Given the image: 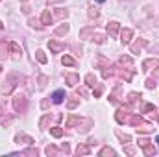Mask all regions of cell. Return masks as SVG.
<instances>
[{"label":"cell","instance_id":"6da1fadb","mask_svg":"<svg viewBox=\"0 0 159 157\" xmlns=\"http://www.w3.org/2000/svg\"><path fill=\"white\" fill-rule=\"evenodd\" d=\"M139 146L144 150V154H146V155H156V148L150 144V141H148V139H144V137H143V139H139Z\"/></svg>","mask_w":159,"mask_h":157},{"label":"cell","instance_id":"7a4b0ae2","mask_svg":"<svg viewBox=\"0 0 159 157\" xmlns=\"http://www.w3.org/2000/svg\"><path fill=\"white\" fill-rule=\"evenodd\" d=\"M13 105H15V109H17L19 113H22V111L26 109V105H28V102H26V98H24V96H20V94H17V96L13 98Z\"/></svg>","mask_w":159,"mask_h":157},{"label":"cell","instance_id":"3957f363","mask_svg":"<svg viewBox=\"0 0 159 157\" xmlns=\"http://www.w3.org/2000/svg\"><path fill=\"white\" fill-rule=\"evenodd\" d=\"M48 48H50V52L57 54V52H63L65 50V44L63 43H57V41H48Z\"/></svg>","mask_w":159,"mask_h":157},{"label":"cell","instance_id":"277c9868","mask_svg":"<svg viewBox=\"0 0 159 157\" xmlns=\"http://www.w3.org/2000/svg\"><path fill=\"white\" fill-rule=\"evenodd\" d=\"M135 128H137V131H141V133H152V131H154V126L148 124V122H144V120H143L141 124H137Z\"/></svg>","mask_w":159,"mask_h":157},{"label":"cell","instance_id":"5b68a950","mask_svg":"<svg viewBox=\"0 0 159 157\" xmlns=\"http://www.w3.org/2000/svg\"><path fill=\"white\" fill-rule=\"evenodd\" d=\"M159 67V59H146L143 63V70H152V69H157Z\"/></svg>","mask_w":159,"mask_h":157},{"label":"cell","instance_id":"8992f818","mask_svg":"<svg viewBox=\"0 0 159 157\" xmlns=\"http://www.w3.org/2000/svg\"><path fill=\"white\" fill-rule=\"evenodd\" d=\"M131 35H133V32H131L129 28H124V30L120 32V41H122L124 44H128V43L131 41Z\"/></svg>","mask_w":159,"mask_h":157},{"label":"cell","instance_id":"52a82bcc","mask_svg":"<svg viewBox=\"0 0 159 157\" xmlns=\"http://www.w3.org/2000/svg\"><path fill=\"white\" fill-rule=\"evenodd\" d=\"M65 81H67L70 87H74V85L80 83V76L78 74H67V76H65Z\"/></svg>","mask_w":159,"mask_h":157},{"label":"cell","instance_id":"ba28073f","mask_svg":"<svg viewBox=\"0 0 159 157\" xmlns=\"http://www.w3.org/2000/svg\"><path fill=\"white\" fill-rule=\"evenodd\" d=\"M63 98H65V91H56V92L52 94V102H54V104H61Z\"/></svg>","mask_w":159,"mask_h":157},{"label":"cell","instance_id":"9c48e42d","mask_svg":"<svg viewBox=\"0 0 159 157\" xmlns=\"http://www.w3.org/2000/svg\"><path fill=\"white\" fill-rule=\"evenodd\" d=\"M117 32H119V22H109V24H107V34H109L111 37H115Z\"/></svg>","mask_w":159,"mask_h":157},{"label":"cell","instance_id":"30bf717a","mask_svg":"<svg viewBox=\"0 0 159 157\" xmlns=\"http://www.w3.org/2000/svg\"><path fill=\"white\" fill-rule=\"evenodd\" d=\"M7 46H9V50L13 52V56H15V57H20V54H22V50H20V46H19L17 43H9Z\"/></svg>","mask_w":159,"mask_h":157},{"label":"cell","instance_id":"8fae6325","mask_svg":"<svg viewBox=\"0 0 159 157\" xmlns=\"http://www.w3.org/2000/svg\"><path fill=\"white\" fill-rule=\"evenodd\" d=\"M41 22H43V24H50V22H52V15H50L48 9L43 11V15H41Z\"/></svg>","mask_w":159,"mask_h":157},{"label":"cell","instance_id":"7c38bea8","mask_svg":"<svg viewBox=\"0 0 159 157\" xmlns=\"http://www.w3.org/2000/svg\"><path fill=\"white\" fill-rule=\"evenodd\" d=\"M146 44H148V43H146V41H144V39L137 41V43H135V44H133V46H131V52H133V54H135V52H139V50H141V48H144V46H146Z\"/></svg>","mask_w":159,"mask_h":157},{"label":"cell","instance_id":"4fadbf2b","mask_svg":"<svg viewBox=\"0 0 159 157\" xmlns=\"http://www.w3.org/2000/svg\"><path fill=\"white\" fill-rule=\"evenodd\" d=\"M81 122H83V118H81V117H70L69 120H67V126H69V128H72L74 124H78V126H80Z\"/></svg>","mask_w":159,"mask_h":157},{"label":"cell","instance_id":"5bb4252c","mask_svg":"<svg viewBox=\"0 0 159 157\" xmlns=\"http://www.w3.org/2000/svg\"><path fill=\"white\" fill-rule=\"evenodd\" d=\"M61 63L67 65V67H74V65H76V61H74L70 56H63V57H61Z\"/></svg>","mask_w":159,"mask_h":157},{"label":"cell","instance_id":"9a60e30c","mask_svg":"<svg viewBox=\"0 0 159 157\" xmlns=\"http://www.w3.org/2000/svg\"><path fill=\"white\" fill-rule=\"evenodd\" d=\"M15 141H17V142H19V141H24L26 144H34V139H32V137H28V135H22V133H20V135H17V137H15Z\"/></svg>","mask_w":159,"mask_h":157},{"label":"cell","instance_id":"2e32d148","mask_svg":"<svg viewBox=\"0 0 159 157\" xmlns=\"http://www.w3.org/2000/svg\"><path fill=\"white\" fill-rule=\"evenodd\" d=\"M35 57H37V61H39V63H46V61H48V57L44 56V52H43V50H37V52H35Z\"/></svg>","mask_w":159,"mask_h":157},{"label":"cell","instance_id":"e0dca14e","mask_svg":"<svg viewBox=\"0 0 159 157\" xmlns=\"http://www.w3.org/2000/svg\"><path fill=\"white\" fill-rule=\"evenodd\" d=\"M50 133H52V137H56V139L63 137V129H61V128H52V129H50Z\"/></svg>","mask_w":159,"mask_h":157},{"label":"cell","instance_id":"ac0fdd59","mask_svg":"<svg viewBox=\"0 0 159 157\" xmlns=\"http://www.w3.org/2000/svg\"><path fill=\"white\" fill-rule=\"evenodd\" d=\"M85 83H87L89 87H94V85H96V78H94L93 74H87V76H85Z\"/></svg>","mask_w":159,"mask_h":157},{"label":"cell","instance_id":"d6986e66","mask_svg":"<svg viewBox=\"0 0 159 157\" xmlns=\"http://www.w3.org/2000/svg\"><path fill=\"white\" fill-rule=\"evenodd\" d=\"M98 15H100V11H98L94 6H91V7H89V17H91V19H96Z\"/></svg>","mask_w":159,"mask_h":157},{"label":"cell","instance_id":"ffe728a7","mask_svg":"<svg viewBox=\"0 0 159 157\" xmlns=\"http://www.w3.org/2000/svg\"><path fill=\"white\" fill-rule=\"evenodd\" d=\"M67 32H69V26H67V24H63V26H59V28L56 30V35H65Z\"/></svg>","mask_w":159,"mask_h":157},{"label":"cell","instance_id":"44dd1931","mask_svg":"<svg viewBox=\"0 0 159 157\" xmlns=\"http://www.w3.org/2000/svg\"><path fill=\"white\" fill-rule=\"evenodd\" d=\"M119 63H120V65H128V67H131V63H133V61H131V57L124 56V57H120V59H119Z\"/></svg>","mask_w":159,"mask_h":157},{"label":"cell","instance_id":"7402d4cb","mask_svg":"<svg viewBox=\"0 0 159 157\" xmlns=\"http://www.w3.org/2000/svg\"><path fill=\"white\" fill-rule=\"evenodd\" d=\"M100 155L106 157V155H115V150H111V148H102L100 150Z\"/></svg>","mask_w":159,"mask_h":157},{"label":"cell","instance_id":"603a6c76","mask_svg":"<svg viewBox=\"0 0 159 157\" xmlns=\"http://www.w3.org/2000/svg\"><path fill=\"white\" fill-rule=\"evenodd\" d=\"M91 150H89V146H78V150H76V154L78 155H85V154H89Z\"/></svg>","mask_w":159,"mask_h":157},{"label":"cell","instance_id":"cb8c5ba5","mask_svg":"<svg viewBox=\"0 0 159 157\" xmlns=\"http://www.w3.org/2000/svg\"><path fill=\"white\" fill-rule=\"evenodd\" d=\"M117 137H119L122 142H129V141H131V137H129V135H124V133H120V131H117Z\"/></svg>","mask_w":159,"mask_h":157},{"label":"cell","instance_id":"d4e9b609","mask_svg":"<svg viewBox=\"0 0 159 157\" xmlns=\"http://www.w3.org/2000/svg\"><path fill=\"white\" fill-rule=\"evenodd\" d=\"M91 34H93V30H91V28H87V30H81V32H80V39H85V37H89Z\"/></svg>","mask_w":159,"mask_h":157},{"label":"cell","instance_id":"484cf974","mask_svg":"<svg viewBox=\"0 0 159 157\" xmlns=\"http://www.w3.org/2000/svg\"><path fill=\"white\" fill-rule=\"evenodd\" d=\"M104 39H106V37H104V35H100V34L93 35V41H94V43H98V44H102V43H104Z\"/></svg>","mask_w":159,"mask_h":157},{"label":"cell","instance_id":"4316f807","mask_svg":"<svg viewBox=\"0 0 159 157\" xmlns=\"http://www.w3.org/2000/svg\"><path fill=\"white\" fill-rule=\"evenodd\" d=\"M96 63H98V65H104V67H107V65H109V61H107V59H104L102 56H100V57H96Z\"/></svg>","mask_w":159,"mask_h":157},{"label":"cell","instance_id":"83f0119b","mask_svg":"<svg viewBox=\"0 0 159 157\" xmlns=\"http://www.w3.org/2000/svg\"><path fill=\"white\" fill-rule=\"evenodd\" d=\"M141 98V94L139 92H129V102H137Z\"/></svg>","mask_w":159,"mask_h":157},{"label":"cell","instance_id":"f1b7e54d","mask_svg":"<svg viewBox=\"0 0 159 157\" xmlns=\"http://www.w3.org/2000/svg\"><path fill=\"white\" fill-rule=\"evenodd\" d=\"M154 87H156V81L152 78H148L146 79V89H154Z\"/></svg>","mask_w":159,"mask_h":157},{"label":"cell","instance_id":"f546056e","mask_svg":"<svg viewBox=\"0 0 159 157\" xmlns=\"http://www.w3.org/2000/svg\"><path fill=\"white\" fill-rule=\"evenodd\" d=\"M56 15H57L59 19H63V17H67V15H69V11H67V9H59V11H57Z\"/></svg>","mask_w":159,"mask_h":157},{"label":"cell","instance_id":"4dcf8cb0","mask_svg":"<svg viewBox=\"0 0 159 157\" xmlns=\"http://www.w3.org/2000/svg\"><path fill=\"white\" fill-rule=\"evenodd\" d=\"M102 91H104V87H102V85H96V91H94V98H98V96L102 94Z\"/></svg>","mask_w":159,"mask_h":157},{"label":"cell","instance_id":"1f68e13d","mask_svg":"<svg viewBox=\"0 0 159 157\" xmlns=\"http://www.w3.org/2000/svg\"><path fill=\"white\" fill-rule=\"evenodd\" d=\"M144 111H156V107L152 105V104H144V107H143Z\"/></svg>","mask_w":159,"mask_h":157},{"label":"cell","instance_id":"d6a6232c","mask_svg":"<svg viewBox=\"0 0 159 157\" xmlns=\"http://www.w3.org/2000/svg\"><path fill=\"white\" fill-rule=\"evenodd\" d=\"M56 152H57V150H56L54 146H48V148H46V154H48V155H54Z\"/></svg>","mask_w":159,"mask_h":157},{"label":"cell","instance_id":"836d02e7","mask_svg":"<svg viewBox=\"0 0 159 157\" xmlns=\"http://www.w3.org/2000/svg\"><path fill=\"white\" fill-rule=\"evenodd\" d=\"M76 105H78V100H70V102H69V107H70V109H74Z\"/></svg>","mask_w":159,"mask_h":157},{"label":"cell","instance_id":"e575fe53","mask_svg":"<svg viewBox=\"0 0 159 157\" xmlns=\"http://www.w3.org/2000/svg\"><path fill=\"white\" fill-rule=\"evenodd\" d=\"M48 105H50V102H48V100H43V102H41V107H43V109H46Z\"/></svg>","mask_w":159,"mask_h":157},{"label":"cell","instance_id":"d590c367","mask_svg":"<svg viewBox=\"0 0 159 157\" xmlns=\"http://www.w3.org/2000/svg\"><path fill=\"white\" fill-rule=\"evenodd\" d=\"M126 154H129V155H133V154H135V150H133V148H129V146H128V148H126Z\"/></svg>","mask_w":159,"mask_h":157},{"label":"cell","instance_id":"8d00e7d4","mask_svg":"<svg viewBox=\"0 0 159 157\" xmlns=\"http://www.w3.org/2000/svg\"><path fill=\"white\" fill-rule=\"evenodd\" d=\"M44 85H46V78H44V76H41V87H44Z\"/></svg>","mask_w":159,"mask_h":157},{"label":"cell","instance_id":"74e56055","mask_svg":"<svg viewBox=\"0 0 159 157\" xmlns=\"http://www.w3.org/2000/svg\"><path fill=\"white\" fill-rule=\"evenodd\" d=\"M0 115H4V105H2V100H0Z\"/></svg>","mask_w":159,"mask_h":157},{"label":"cell","instance_id":"f35d334b","mask_svg":"<svg viewBox=\"0 0 159 157\" xmlns=\"http://www.w3.org/2000/svg\"><path fill=\"white\" fill-rule=\"evenodd\" d=\"M54 2H61V0H48V4H54Z\"/></svg>","mask_w":159,"mask_h":157},{"label":"cell","instance_id":"ab89813d","mask_svg":"<svg viewBox=\"0 0 159 157\" xmlns=\"http://www.w3.org/2000/svg\"><path fill=\"white\" fill-rule=\"evenodd\" d=\"M96 2H106V0H96Z\"/></svg>","mask_w":159,"mask_h":157},{"label":"cell","instance_id":"60d3db41","mask_svg":"<svg viewBox=\"0 0 159 157\" xmlns=\"http://www.w3.org/2000/svg\"><path fill=\"white\" fill-rule=\"evenodd\" d=\"M2 28H4V26H2V22H0V30H2Z\"/></svg>","mask_w":159,"mask_h":157},{"label":"cell","instance_id":"b9f144b4","mask_svg":"<svg viewBox=\"0 0 159 157\" xmlns=\"http://www.w3.org/2000/svg\"><path fill=\"white\" fill-rule=\"evenodd\" d=\"M0 72H2V67H0Z\"/></svg>","mask_w":159,"mask_h":157},{"label":"cell","instance_id":"7bdbcfd3","mask_svg":"<svg viewBox=\"0 0 159 157\" xmlns=\"http://www.w3.org/2000/svg\"><path fill=\"white\" fill-rule=\"evenodd\" d=\"M157 142H159V137H157Z\"/></svg>","mask_w":159,"mask_h":157}]
</instances>
